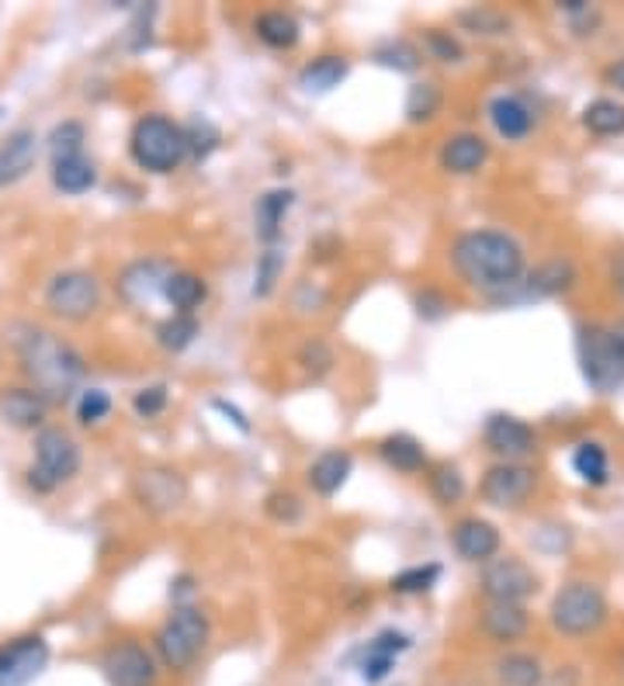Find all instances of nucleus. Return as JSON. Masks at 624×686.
I'll return each instance as SVG.
<instances>
[{"instance_id": "nucleus-19", "label": "nucleus", "mask_w": 624, "mask_h": 686, "mask_svg": "<svg viewBox=\"0 0 624 686\" xmlns=\"http://www.w3.org/2000/svg\"><path fill=\"white\" fill-rule=\"evenodd\" d=\"M409 635L403 631H382L378 638H372L368 645L361 648V663H357V673L364 683H382L393 676L396 669V658L409 648Z\"/></svg>"}, {"instance_id": "nucleus-48", "label": "nucleus", "mask_w": 624, "mask_h": 686, "mask_svg": "<svg viewBox=\"0 0 624 686\" xmlns=\"http://www.w3.org/2000/svg\"><path fill=\"white\" fill-rule=\"evenodd\" d=\"M562 11H565L569 24H572V29H576L580 35H593V29L601 24V11L590 8L586 0H565Z\"/></svg>"}, {"instance_id": "nucleus-30", "label": "nucleus", "mask_w": 624, "mask_h": 686, "mask_svg": "<svg viewBox=\"0 0 624 686\" xmlns=\"http://www.w3.org/2000/svg\"><path fill=\"white\" fill-rule=\"evenodd\" d=\"M347 73H351V63L344 56H316L302 66L299 87L305 94H330L333 87H341L347 81Z\"/></svg>"}, {"instance_id": "nucleus-47", "label": "nucleus", "mask_w": 624, "mask_h": 686, "mask_svg": "<svg viewBox=\"0 0 624 686\" xmlns=\"http://www.w3.org/2000/svg\"><path fill=\"white\" fill-rule=\"evenodd\" d=\"M413 305H416V315L427 323H437V320H445V315L451 312V302L445 292H437V288H424V292H416L413 295Z\"/></svg>"}, {"instance_id": "nucleus-29", "label": "nucleus", "mask_w": 624, "mask_h": 686, "mask_svg": "<svg viewBox=\"0 0 624 686\" xmlns=\"http://www.w3.org/2000/svg\"><path fill=\"white\" fill-rule=\"evenodd\" d=\"M253 35L264 42L268 49L284 52V49H295V45H299L302 29H299L295 14L281 11V8H271V11H260V14L253 18Z\"/></svg>"}, {"instance_id": "nucleus-6", "label": "nucleus", "mask_w": 624, "mask_h": 686, "mask_svg": "<svg viewBox=\"0 0 624 686\" xmlns=\"http://www.w3.org/2000/svg\"><path fill=\"white\" fill-rule=\"evenodd\" d=\"M576 357L586 385L601 395H611L624 385V343L614 326L583 323L576 333Z\"/></svg>"}, {"instance_id": "nucleus-43", "label": "nucleus", "mask_w": 624, "mask_h": 686, "mask_svg": "<svg viewBox=\"0 0 624 686\" xmlns=\"http://www.w3.org/2000/svg\"><path fill=\"white\" fill-rule=\"evenodd\" d=\"M264 513L274 523H295L302 517V499L295 492H289V489H274L264 499Z\"/></svg>"}, {"instance_id": "nucleus-23", "label": "nucleus", "mask_w": 624, "mask_h": 686, "mask_svg": "<svg viewBox=\"0 0 624 686\" xmlns=\"http://www.w3.org/2000/svg\"><path fill=\"white\" fill-rule=\"evenodd\" d=\"M531 627V614L520 603H486L482 611V631L486 638H492L497 645H513L528 635Z\"/></svg>"}, {"instance_id": "nucleus-15", "label": "nucleus", "mask_w": 624, "mask_h": 686, "mask_svg": "<svg viewBox=\"0 0 624 686\" xmlns=\"http://www.w3.org/2000/svg\"><path fill=\"white\" fill-rule=\"evenodd\" d=\"M170 263L167 260H156V257H146V260H133L128 268L118 274V295L136 305V309H146L153 302L164 299V284L170 278Z\"/></svg>"}, {"instance_id": "nucleus-20", "label": "nucleus", "mask_w": 624, "mask_h": 686, "mask_svg": "<svg viewBox=\"0 0 624 686\" xmlns=\"http://www.w3.org/2000/svg\"><path fill=\"white\" fill-rule=\"evenodd\" d=\"M440 167L455 177H468L479 174L489 160V143L479 136V132H455L445 143H440Z\"/></svg>"}, {"instance_id": "nucleus-10", "label": "nucleus", "mask_w": 624, "mask_h": 686, "mask_svg": "<svg viewBox=\"0 0 624 686\" xmlns=\"http://www.w3.org/2000/svg\"><path fill=\"white\" fill-rule=\"evenodd\" d=\"M160 658L136 638L115 642L101 655V673L108 686H156L160 683Z\"/></svg>"}, {"instance_id": "nucleus-53", "label": "nucleus", "mask_w": 624, "mask_h": 686, "mask_svg": "<svg viewBox=\"0 0 624 686\" xmlns=\"http://www.w3.org/2000/svg\"><path fill=\"white\" fill-rule=\"evenodd\" d=\"M538 686H576V673H572L569 666H565V673H555V676H544Z\"/></svg>"}, {"instance_id": "nucleus-25", "label": "nucleus", "mask_w": 624, "mask_h": 686, "mask_svg": "<svg viewBox=\"0 0 624 686\" xmlns=\"http://www.w3.org/2000/svg\"><path fill=\"white\" fill-rule=\"evenodd\" d=\"M52 188L63 195H87L97 184V167L87 153H70V156H52Z\"/></svg>"}, {"instance_id": "nucleus-28", "label": "nucleus", "mask_w": 624, "mask_h": 686, "mask_svg": "<svg viewBox=\"0 0 624 686\" xmlns=\"http://www.w3.org/2000/svg\"><path fill=\"white\" fill-rule=\"evenodd\" d=\"M208 299V281L195 271H180L174 268L167 284H164V302L180 312V315H195V309H201Z\"/></svg>"}, {"instance_id": "nucleus-54", "label": "nucleus", "mask_w": 624, "mask_h": 686, "mask_svg": "<svg viewBox=\"0 0 624 686\" xmlns=\"http://www.w3.org/2000/svg\"><path fill=\"white\" fill-rule=\"evenodd\" d=\"M614 333H617V340L624 343V320H617V326H614Z\"/></svg>"}, {"instance_id": "nucleus-44", "label": "nucleus", "mask_w": 624, "mask_h": 686, "mask_svg": "<svg viewBox=\"0 0 624 686\" xmlns=\"http://www.w3.org/2000/svg\"><path fill=\"white\" fill-rule=\"evenodd\" d=\"M112 413V395L104 392V388H87L81 395V403H76V419H81L84 427H94L101 424L104 416Z\"/></svg>"}, {"instance_id": "nucleus-24", "label": "nucleus", "mask_w": 624, "mask_h": 686, "mask_svg": "<svg viewBox=\"0 0 624 686\" xmlns=\"http://www.w3.org/2000/svg\"><path fill=\"white\" fill-rule=\"evenodd\" d=\"M492 128H497V136L507 139V143H517V139H524L528 132L534 128V115L524 101H520L517 94H497L489 101V108H486Z\"/></svg>"}, {"instance_id": "nucleus-11", "label": "nucleus", "mask_w": 624, "mask_h": 686, "mask_svg": "<svg viewBox=\"0 0 624 686\" xmlns=\"http://www.w3.org/2000/svg\"><path fill=\"white\" fill-rule=\"evenodd\" d=\"M479 593L486 603H520L524 606L538 593V572L524 559H492L479 575Z\"/></svg>"}, {"instance_id": "nucleus-5", "label": "nucleus", "mask_w": 624, "mask_h": 686, "mask_svg": "<svg viewBox=\"0 0 624 686\" xmlns=\"http://www.w3.org/2000/svg\"><path fill=\"white\" fill-rule=\"evenodd\" d=\"M81 465H84V455H81V444L76 437L63 427H42L35 434V458L29 465V486L35 492H56L60 486L73 482L76 475H81Z\"/></svg>"}, {"instance_id": "nucleus-51", "label": "nucleus", "mask_w": 624, "mask_h": 686, "mask_svg": "<svg viewBox=\"0 0 624 686\" xmlns=\"http://www.w3.org/2000/svg\"><path fill=\"white\" fill-rule=\"evenodd\" d=\"M604 81L611 84V87H617L621 94H624V56L621 60H614L607 70H604Z\"/></svg>"}, {"instance_id": "nucleus-14", "label": "nucleus", "mask_w": 624, "mask_h": 686, "mask_svg": "<svg viewBox=\"0 0 624 686\" xmlns=\"http://www.w3.org/2000/svg\"><path fill=\"white\" fill-rule=\"evenodd\" d=\"M482 444L489 455H497L500 461H520L531 458L538 451V434L524 424V419L507 416V413H492L482 427Z\"/></svg>"}, {"instance_id": "nucleus-50", "label": "nucleus", "mask_w": 624, "mask_h": 686, "mask_svg": "<svg viewBox=\"0 0 624 686\" xmlns=\"http://www.w3.org/2000/svg\"><path fill=\"white\" fill-rule=\"evenodd\" d=\"M611 284L624 295V247L611 253Z\"/></svg>"}, {"instance_id": "nucleus-8", "label": "nucleus", "mask_w": 624, "mask_h": 686, "mask_svg": "<svg viewBox=\"0 0 624 686\" xmlns=\"http://www.w3.org/2000/svg\"><path fill=\"white\" fill-rule=\"evenodd\" d=\"M45 309L63 323H84L101 309V281L91 271L70 268L52 274L42 295Z\"/></svg>"}, {"instance_id": "nucleus-9", "label": "nucleus", "mask_w": 624, "mask_h": 686, "mask_svg": "<svg viewBox=\"0 0 624 686\" xmlns=\"http://www.w3.org/2000/svg\"><path fill=\"white\" fill-rule=\"evenodd\" d=\"M133 496L146 513L170 517L188 503L191 486L185 479V471L174 465H143L133 475Z\"/></svg>"}, {"instance_id": "nucleus-16", "label": "nucleus", "mask_w": 624, "mask_h": 686, "mask_svg": "<svg viewBox=\"0 0 624 686\" xmlns=\"http://www.w3.org/2000/svg\"><path fill=\"white\" fill-rule=\"evenodd\" d=\"M500 531L497 523H489L482 517H461L455 527H451V548L458 551L461 562H472V565H489L492 559L500 555Z\"/></svg>"}, {"instance_id": "nucleus-35", "label": "nucleus", "mask_w": 624, "mask_h": 686, "mask_svg": "<svg viewBox=\"0 0 624 686\" xmlns=\"http://www.w3.org/2000/svg\"><path fill=\"white\" fill-rule=\"evenodd\" d=\"M375 63L396 73H416L424 63V52L406 39H388L375 49Z\"/></svg>"}, {"instance_id": "nucleus-31", "label": "nucleus", "mask_w": 624, "mask_h": 686, "mask_svg": "<svg viewBox=\"0 0 624 686\" xmlns=\"http://www.w3.org/2000/svg\"><path fill=\"white\" fill-rule=\"evenodd\" d=\"M492 669H497L500 686H538L544 679L538 655H528V652H507L503 658H497Z\"/></svg>"}, {"instance_id": "nucleus-1", "label": "nucleus", "mask_w": 624, "mask_h": 686, "mask_svg": "<svg viewBox=\"0 0 624 686\" xmlns=\"http://www.w3.org/2000/svg\"><path fill=\"white\" fill-rule=\"evenodd\" d=\"M455 274L486 295H503L524 278V247L500 229H465L448 250Z\"/></svg>"}, {"instance_id": "nucleus-46", "label": "nucleus", "mask_w": 624, "mask_h": 686, "mask_svg": "<svg viewBox=\"0 0 624 686\" xmlns=\"http://www.w3.org/2000/svg\"><path fill=\"white\" fill-rule=\"evenodd\" d=\"M167 406H170L167 385H146V388H139V392L133 395V409H136V416H143V419L160 416Z\"/></svg>"}, {"instance_id": "nucleus-27", "label": "nucleus", "mask_w": 624, "mask_h": 686, "mask_svg": "<svg viewBox=\"0 0 624 686\" xmlns=\"http://www.w3.org/2000/svg\"><path fill=\"white\" fill-rule=\"evenodd\" d=\"M378 458L399 471V475H420L430 468L427 461V451H424V444L416 440L413 434H388L378 440Z\"/></svg>"}, {"instance_id": "nucleus-55", "label": "nucleus", "mask_w": 624, "mask_h": 686, "mask_svg": "<svg viewBox=\"0 0 624 686\" xmlns=\"http://www.w3.org/2000/svg\"><path fill=\"white\" fill-rule=\"evenodd\" d=\"M0 364H4V354H0Z\"/></svg>"}, {"instance_id": "nucleus-3", "label": "nucleus", "mask_w": 624, "mask_h": 686, "mask_svg": "<svg viewBox=\"0 0 624 686\" xmlns=\"http://www.w3.org/2000/svg\"><path fill=\"white\" fill-rule=\"evenodd\" d=\"M208 638H212V624L198 603L174 606L170 617L156 627L153 652L160 658V666L170 673H191L195 663L205 655Z\"/></svg>"}, {"instance_id": "nucleus-2", "label": "nucleus", "mask_w": 624, "mask_h": 686, "mask_svg": "<svg viewBox=\"0 0 624 686\" xmlns=\"http://www.w3.org/2000/svg\"><path fill=\"white\" fill-rule=\"evenodd\" d=\"M18 361H21V372L32 378V388H39L49 403L66 399L87 372L81 351L70 347L63 336L39 330V326L24 330V336H18Z\"/></svg>"}, {"instance_id": "nucleus-37", "label": "nucleus", "mask_w": 624, "mask_h": 686, "mask_svg": "<svg viewBox=\"0 0 624 686\" xmlns=\"http://www.w3.org/2000/svg\"><path fill=\"white\" fill-rule=\"evenodd\" d=\"M458 24L465 32L482 35V39H497L510 32V18L500 8H468L458 14Z\"/></svg>"}, {"instance_id": "nucleus-34", "label": "nucleus", "mask_w": 624, "mask_h": 686, "mask_svg": "<svg viewBox=\"0 0 624 686\" xmlns=\"http://www.w3.org/2000/svg\"><path fill=\"white\" fill-rule=\"evenodd\" d=\"M201 333V323L195 320V315H167L164 323H156V343L167 351V354H180V351H188L191 343L198 340Z\"/></svg>"}, {"instance_id": "nucleus-39", "label": "nucleus", "mask_w": 624, "mask_h": 686, "mask_svg": "<svg viewBox=\"0 0 624 686\" xmlns=\"http://www.w3.org/2000/svg\"><path fill=\"white\" fill-rule=\"evenodd\" d=\"M440 579V565L430 562V565H409L403 569L399 575L388 579V590L399 593V596H416V593H430Z\"/></svg>"}, {"instance_id": "nucleus-40", "label": "nucleus", "mask_w": 624, "mask_h": 686, "mask_svg": "<svg viewBox=\"0 0 624 686\" xmlns=\"http://www.w3.org/2000/svg\"><path fill=\"white\" fill-rule=\"evenodd\" d=\"M440 101H445V94H440L437 84H430V81L413 84L409 94H406V118H409L413 125L430 122V118L440 112Z\"/></svg>"}, {"instance_id": "nucleus-45", "label": "nucleus", "mask_w": 624, "mask_h": 686, "mask_svg": "<svg viewBox=\"0 0 624 686\" xmlns=\"http://www.w3.org/2000/svg\"><path fill=\"white\" fill-rule=\"evenodd\" d=\"M424 49H427V56H434L437 63H461V56H465L461 42L451 32H437V29L427 32Z\"/></svg>"}, {"instance_id": "nucleus-42", "label": "nucleus", "mask_w": 624, "mask_h": 686, "mask_svg": "<svg viewBox=\"0 0 624 686\" xmlns=\"http://www.w3.org/2000/svg\"><path fill=\"white\" fill-rule=\"evenodd\" d=\"M84 143H87V128L81 122H63L52 128L49 136V149L52 156H70V153H84Z\"/></svg>"}, {"instance_id": "nucleus-17", "label": "nucleus", "mask_w": 624, "mask_h": 686, "mask_svg": "<svg viewBox=\"0 0 624 686\" xmlns=\"http://www.w3.org/2000/svg\"><path fill=\"white\" fill-rule=\"evenodd\" d=\"M42 153V139L35 136V128H14L0 139V188H11V184L24 180Z\"/></svg>"}, {"instance_id": "nucleus-12", "label": "nucleus", "mask_w": 624, "mask_h": 686, "mask_svg": "<svg viewBox=\"0 0 624 686\" xmlns=\"http://www.w3.org/2000/svg\"><path fill=\"white\" fill-rule=\"evenodd\" d=\"M534 486H538V475L531 465L497 461L486 468L482 482H479V496L497 510H520L531 499Z\"/></svg>"}, {"instance_id": "nucleus-22", "label": "nucleus", "mask_w": 624, "mask_h": 686, "mask_svg": "<svg viewBox=\"0 0 624 686\" xmlns=\"http://www.w3.org/2000/svg\"><path fill=\"white\" fill-rule=\"evenodd\" d=\"M292 205H295V191L292 188H271V191H264V195L257 198L253 222H257V240L264 243V250L281 240L284 219H289Z\"/></svg>"}, {"instance_id": "nucleus-49", "label": "nucleus", "mask_w": 624, "mask_h": 686, "mask_svg": "<svg viewBox=\"0 0 624 686\" xmlns=\"http://www.w3.org/2000/svg\"><path fill=\"white\" fill-rule=\"evenodd\" d=\"M170 600H174V606L195 603V575H177L170 583Z\"/></svg>"}, {"instance_id": "nucleus-26", "label": "nucleus", "mask_w": 624, "mask_h": 686, "mask_svg": "<svg viewBox=\"0 0 624 686\" xmlns=\"http://www.w3.org/2000/svg\"><path fill=\"white\" fill-rule=\"evenodd\" d=\"M580 281V271H576V263L565 260V257H552V260H544L538 263V268L528 274V295H541V299H555V295H565L572 292Z\"/></svg>"}, {"instance_id": "nucleus-13", "label": "nucleus", "mask_w": 624, "mask_h": 686, "mask_svg": "<svg viewBox=\"0 0 624 686\" xmlns=\"http://www.w3.org/2000/svg\"><path fill=\"white\" fill-rule=\"evenodd\" d=\"M49 642L42 635H18L0 645V686H32L49 666Z\"/></svg>"}, {"instance_id": "nucleus-33", "label": "nucleus", "mask_w": 624, "mask_h": 686, "mask_svg": "<svg viewBox=\"0 0 624 686\" xmlns=\"http://www.w3.org/2000/svg\"><path fill=\"white\" fill-rule=\"evenodd\" d=\"M427 489L440 507H455L465 496V475L451 461H437L427 468Z\"/></svg>"}, {"instance_id": "nucleus-7", "label": "nucleus", "mask_w": 624, "mask_h": 686, "mask_svg": "<svg viewBox=\"0 0 624 686\" xmlns=\"http://www.w3.org/2000/svg\"><path fill=\"white\" fill-rule=\"evenodd\" d=\"M549 621L559 635L565 638H586L593 631H601L607 621V596L596 583L586 579H572L565 583L549 606Z\"/></svg>"}, {"instance_id": "nucleus-41", "label": "nucleus", "mask_w": 624, "mask_h": 686, "mask_svg": "<svg viewBox=\"0 0 624 686\" xmlns=\"http://www.w3.org/2000/svg\"><path fill=\"white\" fill-rule=\"evenodd\" d=\"M284 274V257L278 247H268L264 253L257 257V271H253V295L257 299H268L274 288H278V278Z\"/></svg>"}, {"instance_id": "nucleus-38", "label": "nucleus", "mask_w": 624, "mask_h": 686, "mask_svg": "<svg viewBox=\"0 0 624 686\" xmlns=\"http://www.w3.org/2000/svg\"><path fill=\"white\" fill-rule=\"evenodd\" d=\"M295 364L302 367V372L316 382V378H326L330 372H333V364H336V357H333V347L323 340V336H309L302 347H299V354H295Z\"/></svg>"}, {"instance_id": "nucleus-18", "label": "nucleus", "mask_w": 624, "mask_h": 686, "mask_svg": "<svg viewBox=\"0 0 624 686\" xmlns=\"http://www.w3.org/2000/svg\"><path fill=\"white\" fill-rule=\"evenodd\" d=\"M49 416V399L32 385L0 388V419L14 430H42Z\"/></svg>"}, {"instance_id": "nucleus-32", "label": "nucleus", "mask_w": 624, "mask_h": 686, "mask_svg": "<svg viewBox=\"0 0 624 686\" xmlns=\"http://www.w3.org/2000/svg\"><path fill=\"white\" fill-rule=\"evenodd\" d=\"M583 128L593 136H624V104L611 97H596L583 108Z\"/></svg>"}, {"instance_id": "nucleus-4", "label": "nucleus", "mask_w": 624, "mask_h": 686, "mask_svg": "<svg viewBox=\"0 0 624 686\" xmlns=\"http://www.w3.org/2000/svg\"><path fill=\"white\" fill-rule=\"evenodd\" d=\"M128 156L146 174H174L191 156L188 132L167 115H143L128 132Z\"/></svg>"}, {"instance_id": "nucleus-52", "label": "nucleus", "mask_w": 624, "mask_h": 686, "mask_svg": "<svg viewBox=\"0 0 624 686\" xmlns=\"http://www.w3.org/2000/svg\"><path fill=\"white\" fill-rule=\"evenodd\" d=\"M216 409H222L226 416H232V424H237V427H240L243 434H250V424H247V416H243V413H240L237 406H229V403H222V399H216Z\"/></svg>"}, {"instance_id": "nucleus-36", "label": "nucleus", "mask_w": 624, "mask_h": 686, "mask_svg": "<svg viewBox=\"0 0 624 686\" xmlns=\"http://www.w3.org/2000/svg\"><path fill=\"white\" fill-rule=\"evenodd\" d=\"M572 471L580 475L583 482H590V486H604L607 482V451L601 444H593V440H586V444H580L576 451H572Z\"/></svg>"}, {"instance_id": "nucleus-21", "label": "nucleus", "mask_w": 624, "mask_h": 686, "mask_svg": "<svg viewBox=\"0 0 624 686\" xmlns=\"http://www.w3.org/2000/svg\"><path fill=\"white\" fill-rule=\"evenodd\" d=\"M354 471V455L344 451V447H330V451L312 458V465L305 468V482L316 496H336Z\"/></svg>"}]
</instances>
